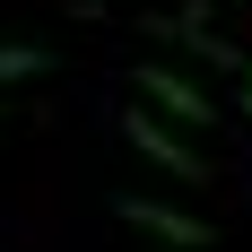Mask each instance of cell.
<instances>
[{
  "instance_id": "6",
  "label": "cell",
  "mask_w": 252,
  "mask_h": 252,
  "mask_svg": "<svg viewBox=\"0 0 252 252\" xmlns=\"http://www.w3.org/2000/svg\"><path fill=\"white\" fill-rule=\"evenodd\" d=\"M235 78H252V52H244V70H235Z\"/></svg>"
},
{
  "instance_id": "4",
  "label": "cell",
  "mask_w": 252,
  "mask_h": 252,
  "mask_svg": "<svg viewBox=\"0 0 252 252\" xmlns=\"http://www.w3.org/2000/svg\"><path fill=\"white\" fill-rule=\"evenodd\" d=\"M52 70V52L44 44H0V87H18V78H44Z\"/></svg>"
},
{
  "instance_id": "2",
  "label": "cell",
  "mask_w": 252,
  "mask_h": 252,
  "mask_svg": "<svg viewBox=\"0 0 252 252\" xmlns=\"http://www.w3.org/2000/svg\"><path fill=\"white\" fill-rule=\"evenodd\" d=\"M113 218H122V226H139L148 244H174V252H209V244H218V226H209V218H191V209H174V200H139V191H122V200H113Z\"/></svg>"
},
{
  "instance_id": "1",
  "label": "cell",
  "mask_w": 252,
  "mask_h": 252,
  "mask_svg": "<svg viewBox=\"0 0 252 252\" xmlns=\"http://www.w3.org/2000/svg\"><path fill=\"white\" fill-rule=\"evenodd\" d=\"M139 104L148 113H165V122H183V130H209L218 122V96H200V78H183L174 61H139Z\"/></svg>"
},
{
  "instance_id": "5",
  "label": "cell",
  "mask_w": 252,
  "mask_h": 252,
  "mask_svg": "<svg viewBox=\"0 0 252 252\" xmlns=\"http://www.w3.org/2000/svg\"><path fill=\"white\" fill-rule=\"evenodd\" d=\"M235 104H244V113H252V78H244V87H235Z\"/></svg>"
},
{
  "instance_id": "3",
  "label": "cell",
  "mask_w": 252,
  "mask_h": 252,
  "mask_svg": "<svg viewBox=\"0 0 252 252\" xmlns=\"http://www.w3.org/2000/svg\"><path fill=\"white\" fill-rule=\"evenodd\" d=\"M130 148L148 157L157 174H174V183H209V157H200V148H191V139H183V130H174V122H157L148 104H130Z\"/></svg>"
}]
</instances>
